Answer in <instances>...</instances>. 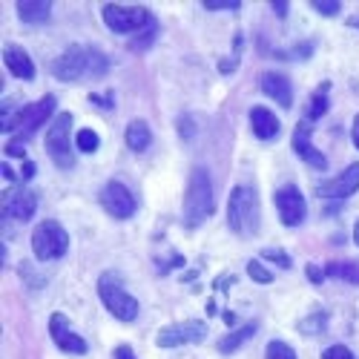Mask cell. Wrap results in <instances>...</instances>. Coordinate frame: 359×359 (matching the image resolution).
Here are the masks:
<instances>
[{"label":"cell","instance_id":"cell-1","mask_svg":"<svg viewBox=\"0 0 359 359\" xmlns=\"http://www.w3.org/2000/svg\"><path fill=\"white\" fill-rule=\"evenodd\" d=\"M109 69V61L89 46H69L57 61L52 64L55 78L61 81H83V78H98Z\"/></svg>","mask_w":359,"mask_h":359},{"label":"cell","instance_id":"cell-2","mask_svg":"<svg viewBox=\"0 0 359 359\" xmlns=\"http://www.w3.org/2000/svg\"><path fill=\"white\" fill-rule=\"evenodd\" d=\"M216 213V196H213V182L204 167H196L190 172V184L184 196V224L198 227Z\"/></svg>","mask_w":359,"mask_h":359},{"label":"cell","instance_id":"cell-3","mask_svg":"<svg viewBox=\"0 0 359 359\" xmlns=\"http://www.w3.org/2000/svg\"><path fill=\"white\" fill-rule=\"evenodd\" d=\"M227 224L238 236H253L259 230V201L250 187H233L227 201Z\"/></svg>","mask_w":359,"mask_h":359},{"label":"cell","instance_id":"cell-4","mask_svg":"<svg viewBox=\"0 0 359 359\" xmlns=\"http://www.w3.org/2000/svg\"><path fill=\"white\" fill-rule=\"evenodd\" d=\"M46 153H49V158L61 170H69L75 164V153H72V115L69 112H61L52 121V127L46 133Z\"/></svg>","mask_w":359,"mask_h":359},{"label":"cell","instance_id":"cell-5","mask_svg":"<svg viewBox=\"0 0 359 359\" xmlns=\"http://www.w3.org/2000/svg\"><path fill=\"white\" fill-rule=\"evenodd\" d=\"M98 296H101V302L107 305V311H109L115 319L133 322V319L138 316V302L121 287V282H118L112 273H104V276L98 279Z\"/></svg>","mask_w":359,"mask_h":359},{"label":"cell","instance_id":"cell-6","mask_svg":"<svg viewBox=\"0 0 359 359\" xmlns=\"http://www.w3.org/2000/svg\"><path fill=\"white\" fill-rule=\"evenodd\" d=\"M32 250L41 262H52V259H61L69 250V236L67 230L57 224V222H41L32 233Z\"/></svg>","mask_w":359,"mask_h":359},{"label":"cell","instance_id":"cell-7","mask_svg":"<svg viewBox=\"0 0 359 359\" xmlns=\"http://www.w3.org/2000/svg\"><path fill=\"white\" fill-rule=\"evenodd\" d=\"M104 23L118 35H130V32H141L144 26L153 29V15L144 6H118V4H107L104 6Z\"/></svg>","mask_w":359,"mask_h":359},{"label":"cell","instance_id":"cell-8","mask_svg":"<svg viewBox=\"0 0 359 359\" xmlns=\"http://www.w3.org/2000/svg\"><path fill=\"white\" fill-rule=\"evenodd\" d=\"M52 109H55V95H43L38 104L23 107V109L15 115V121L9 124V130H15L20 138H29L38 127H43V124L49 121Z\"/></svg>","mask_w":359,"mask_h":359},{"label":"cell","instance_id":"cell-9","mask_svg":"<svg viewBox=\"0 0 359 359\" xmlns=\"http://www.w3.org/2000/svg\"><path fill=\"white\" fill-rule=\"evenodd\" d=\"M207 339V325L198 319H187V322H178L170 325L156 337L158 348H175V345H198Z\"/></svg>","mask_w":359,"mask_h":359},{"label":"cell","instance_id":"cell-10","mask_svg":"<svg viewBox=\"0 0 359 359\" xmlns=\"http://www.w3.org/2000/svg\"><path fill=\"white\" fill-rule=\"evenodd\" d=\"M273 201H276V210H279V216H282V224L296 227V224L305 222L308 207H305V196H302V190H299V187H293V184L279 187Z\"/></svg>","mask_w":359,"mask_h":359},{"label":"cell","instance_id":"cell-11","mask_svg":"<svg viewBox=\"0 0 359 359\" xmlns=\"http://www.w3.org/2000/svg\"><path fill=\"white\" fill-rule=\"evenodd\" d=\"M101 204L112 219H130L135 213V196L121 184V182H109L101 193Z\"/></svg>","mask_w":359,"mask_h":359},{"label":"cell","instance_id":"cell-12","mask_svg":"<svg viewBox=\"0 0 359 359\" xmlns=\"http://www.w3.org/2000/svg\"><path fill=\"white\" fill-rule=\"evenodd\" d=\"M49 334H52V342L61 348V351H67V353H86L83 337L69 325V319H67L64 313H52V319H49Z\"/></svg>","mask_w":359,"mask_h":359},{"label":"cell","instance_id":"cell-13","mask_svg":"<svg viewBox=\"0 0 359 359\" xmlns=\"http://www.w3.org/2000/svg\"><path fill=\"white\" fill-rule=\"evenodd\" d=\"M311 133H313L311 121H308V118H302V121H299V127H296V133H293V149H296V156L302 158L305 164L316 167V170H327V158L313 147Z\"/></svg>","mask_w":359,"mask_h":359},{"label":"cell","instance_id":"cell-14","mask_svg":"<svg viewBox=\"0 0 359 359\" xmlns=\"http://www.w3.org/2000/svg\"><path fill=\"white\" fill-rule=\"evenodd\" d=\"M359 190V164H351L345 167L337 178H331V182H325L316 187V193L322 198H348Z\"/></svg>","mask_w":359,"mask_h":359},{"label":"cell","instance_id":"cell-15","mask_svg":"<svg viewBox=\"0 0 359 359\" xmlns=\"http://www.w3.org/2000/svg\"><path fill=\"white\" fill-rule=\"evenodd\" d=\"M38 210V196L35 193H29V190H15L9 193L6 204H4V213L15 222H26V219H32Z\"/></svg>","mask_w":359,"mask_h":359},{"label":"cell","instance_id":"cell-16","mask_svg":"<svg viewBox=\"0 0 359 359\" xmlns=\"http://www.w3.org/2000/svg\"><path fill=\"white\" fill-rule=\"evenodd\" d=\"M262 93L267 98H273L276 104H282L285 109L293 107V89H290V81L285 75H276V72H264L262 75Z\"/></svg>","mask_w":359,"mask_h":359},{"label":"cell","instance_id":"cell-17","mask_svg":"<svg viewBox=\"0 0 359 359\" xmlns=\"http://www.w3.org/2000/svg\"><path fill=\"white\" fill-rule=\"evenodd\" d=\"M4 64L6 69L20 78V81H32L35 78V64H32V57H29V52H23L20 46H6L4 49Z\"/></svg>","mask_w":359,"mask_h":359},{"label":"cell","instance_id":"cell-18","mask_svg":"<svg viewBox=\"0 0 359 359\" xmlns=\"http://www.w3.org/2000/svg\"><path fill=\"white\" fill-rule=\"evenodd\" d=\"M250 124H253V135L262 138V141L279 135V118L271 109H264V107H253L250 109Z\"/></svg>","mask_w":359,"mask_h":359},{"label":"cell","instance_id":"cell-19","mask_svg":"<svg viewBox=\"0 0 359 359\" xmlns=\"http://www.w3.org/2000/svg\"><path fill=\"white\" fill-rule=\"evenodd\" d=\"M52 15V4L46 0H20L18 4V18L23 23H46Z\"/></svg>","mask_w":359,"mask_h":359},{"label":"cell","instance_id":"cell-20","mask_svg":"<svg viewBox=\"0 0 359 359\" xmlns=\"http://www.w3.org/2000/svg\"><path fill=\"white\" fill-rule=\"evenodd\" d=\"M149 144H153V133H149V124L141 121V118L130 121V127H127V147L133 149V153H144Z\"/></svg>","mask_w":359,"mask_h":359},{"label":"cell","instance_id":"cell-21","mask_svg":"<svg viewBox=\"0 0 359 359\" xmlns=\"http://www.w3.org/2000/svg\"><path fill=\"white\" fill-rule=\"evenodd\" d=\"M325 276L359 285V262H331V264H325Z\"/></svg>","mask_w":359,"mask_h":359},{"label":"cell","instance_id":"cell-22","mask_svg":"<svg viewBox=\"0 0 359 359\" xmlns=\"http://www.w3.org/2000/svg\"><path fill=\"white\" fill-rule=\"evenodd\" d=\"M253 334H256V322H248L245 327H238V331L227 334V337L219 342V351H222V353H233L236 348H242Z\"/></svg>","mask_w":359,"mask_h":359},{"label":"cell","instance_id":"cell-23","mask_svg":"<svg viewBox=\"0 0 359 359\" xmlns=\"http://www.w3.org/2000/svg\"><path fill=\"white\" fill-rule=\"evenodd\" d=\"M327 83H322V89L319 93H313L311 95V107H308V121H316V118H322L325 115V109H327V98H325V93H327Z\"/></svg>","mask_w":359,"mask_h":359},{"label":"cell","instance_id":"cell-24","mask_svg":"<svg viewBox=\"0 0 359 359\" xmlns=\"http://www.w3.org/2000/svg\"><path fill=\"white\" fill-rule=\"evenodd\" d=\"M75 144H78L81 153H95L101 141H98V133H93V130H78Z\"/></svg>","mask_w":359,"mask_h":359},{"label":"cell","instance_id":"cell-25","mask_svg":"<svg viewBox=\"0 0 359 359\" xmlns=\"http://www.w3.org/2000/svg\"><path fill=\"white\" fill-rule=\"evenodd\" d=\"M327 325V313H313V316H308V319H302L299 322V331L302 334H322V327Z\"/></svg>","mask_w":359,"mask_h":359},{"label":"cell","instance_id":"cell-26","mask_svg":"<svg viewBox=\"0 0 359 359\" xmlns=\"http://www.w3.org/2000/svg\"><path fill=\"white\" fill-rule=\"evenodd\" d=\"M264 359H296V353H293V348H290L287 342H282V339H273L271 345H267V353H264Z\"/></svg>","mask_w":359,"mask_h":359},{"label":"cell","instance_id":"cell-27","mask_svg":"<svg viewBox=\"0 0 359 359\" xmlns=\"http://www.w3.org/2000/svg\"><path fill=\"white\" fill-rule=\"evenodd\" d=\"M248 276L253 279V282H262V285H267V282H273V273L267 271V267L259 262V259H253V262H248Z\"/></svg>","mask_w":359,"mask_h":359},{"label":"cell","instance_id":"cell-28","mask_svg":"<svg viewBox=\"0 0 359 359\" xmlns=\"http://www.w3.org/2000/svg\"><path fill=\"white\" fill-rule=\"evenodd\" d=\"M262 259H271V262H276V264H282V267H293L290 256H287L285 250H279V248H267V250H262Z\"/></svg>","mask_w":359,"mask_h":359},{"label":"cell","instance_id":"cell-29","mask_svg":"<svg viewBox=\"0 0 359 359\" xmlns=\"http://www.w3.org/2000/svg\"><path fill=\"white\" fill-rule=\"evenodd\" d=\"M313 9H319V15H327V18H334V15H339V4L337 0H313Z\"/></svg>","mask_w":359,"mask_h":359},{"label":"cell","instance_id":"cell-30","mask_svg":"<svg viewBox=\"0 0 359 359\" xmlns=\"http://www.w3.org/2000/svg\"><path fill=\"white\" fill-rule=\"evenodd\" d=\"M242 4L238 0H204V9H210V12H222V9H238Z\"/></svg>","mask_w":359,"mask_h":359},{"label":"cell","instance_id":"cell-31","mask_svg":"<svg viewBox=\"0 0 359 359\" xmlns=\"http://www.w3.org/2000/svg\"><path fill=\"white\" fill-rule=\"evenodd\" d=\"M322 359H353V353L345 348V345H334V348H327L322 353Z\"/></svg>","mask_w":359,"mask_h":359},{"label":"cell","instance_id":"cell-32","mask_svg":"<svg viewBox=\"0 0 359 359\" xmlns=\"http://www.w3.org/2000/svg\"><path fill=\"white\" fill-rule=\"evenodd\" d=\"M115 359H138V356L133 353L130 345H118V348H115Z\"/></svg>","mask_w":359,"mask_h":359},{"label":"cell","instance_id":"cell-33","mask_svg":"<svg viewBox=\"0 0 359 359\" xmlns=\"http://www.w3.org/2000/svg\"><path fill=\"white\" fill-rule=\"evenodd\" d=\"M308 276H311L313 282H322V276H325V271H319V267H316V264H311V267H308Z\"/></svg>","mask_w":359,"mask_h":359},{"label":"cell","instance_id":"cell-34","mask_svg":"<svg viewBox=\"0 0 359 359\" xmlns=\"http://www.w3.org/2000/svg\"><path fill=\"white\" fill-rule=\"evenodd\" d=\"M35 170H38V167H35V161H26V164H23V178H26V182L35 175Z\"/></svg>","mask_w":359,"mask_h":359},{"label":"cell","instance_id":"cell-35","mask_svg":"<svg viewBox=\"0 0 359 359\" xmlns=\"http://www.w3.org/2000/svg\"><path fill=\"white\" fill-rule=\"evenodd\" d=\"M6 153H9V156H23V149H20V144L15 141V144H9V147H6Z\"/></svg>","mask_w":359,"mask_h":359},{"label":"cell","instance_id":"cell-36","mask_svg":"<svg viewBox=\"0 0 359 359\" xmlns=\"http://www.w3.org/2000/svg\"><path fill=\"white\" fill-rule=\"evenodd\" d=\"M353 144H356V149H359V115L353 118Z\"/></svg>","mask_w":359,"mask_h":359},{"label":"cell","instance_id":"cell-37","mask_svg":"<svg viewBox=\"0 0 359 359\" xmlns=\"http://www.w3.org/2000/svg\"><path fill=\"white\" fill-rule=\"evenodd\" d=\"M273 9H276V15H279V18H285V15H287V4H273Z\"/></svg>","mask_w":359,"mask_h":359},{"label":"cell","instance_id":"cell-38","mask_svg":"<svg viewBox=\"0 0 359 359\" xmlns=\"http://www.w3.org/2000/svg\"><path fill=\"white\" fill-rule=\"evenodd\" d=\"M0 172H4V178H15V175H12V170H9L6 164H4V167H0Z\"/></svg>","mask_w":359,"mask_h":359},{"label":"cell","instance_id":"cell-39","mask_svg":"<svg viewBox=\"0 0 359 359\" xmlns=\"http://www.w3.org/2000/svg\"><path fill=\"white\" fill-rule=\"evenodd\" d=\"M353 242L359 245V219H356V227H353Z\"/></svg>","mask_w":359,"mask_h":359},{"label":"cell","instance_id":"cell-40","mask_svg":"<svg viewBox=\"0 0 359 359\" xmlns=\"http://www.w3.org/2000/svg\"><path fill=\"white\" fill-rule=\"evenodd\" d=\"M351 23H353V26H359V18H356V20H351Z\"/></svg>","mask_w":359,"mask_h":359}]
</instances>
